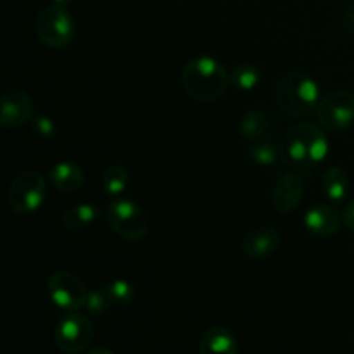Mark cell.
I'll use <instances>...</instances> for the list:
<instances>
[{"label":"cell","mask_w":354,"mask_h":354,"mask_svg":"<svg viewBox=\"0 0 354 354\" xmlns=\"http://www.w3.org/2000/svg\"><path fill=\"white\" fill-rule=\"evenodd\" d=\"M282 161L306 171L328 156L327 135L313 123H299L290 128L280 144Z\"/></svg>","instance_id":"cell-1"},{"label":"cell","mask_w":354,"mask_h":354,"mask_svg":"<svg viewBox=\"0 0 354 354\" xmlns=\"http://www.w3.org/2000/svg\"><path fill=\"white\" fill-rule=\"evenodd\" d=\"M182 83L192 99L199 102H214L227 92L230 75L216 59L201 55L183 66Z\"/></svg>","instance_id":"cell-2"},{"label":"cell","mask_w":354,"mask_h":354,"mask_svg":"<svg viewBox=\"0 0 354 354\" xmlns=\"http://www.w3.org/2000/svg\"><path fill=\"white\" fill-rule=\"evenodd\" d=\"M275 99L286 114L292 118H306L317 111L320 102V86L311 76L292 71L277 83Z\"/></svg>","instance_id":"cell-3"},{"label":"cell","mask_w":354,"mask_h":354,"mask_svg":"<svg viewBox=\"0 0 354 354\" xmlns=\"http://www.w3.org/2000/svg\"><path fill=\"white\" fill-rule=\"evenodd\" d=\"M35 31L41 44L50 48H62L75 38V21L64 6H48L38 12Z\"/></svg>","instance_id":"cell-4"},{"label":"cell","mask_w":354,"mask_h":354,"mask_svg":"<svg viewBox=\"0 0 354 354\" xmlns=\"http://www.w3.org/2000/svg\"><path fill=\"white\" fill-rule=\"evenodd\" d=\"M47 197V182L38 171H24L10 182L7 201L14 213L30 214L40 209Z\"/></svg>","instance_id":"cell-5"},{"label":"cell","mask_w":354,"mask_h":354,"mask_svg":"<svg viewBox=\"0 0 354 354\" xmlns=\"http://www.w3.org/2000/svg\"><path fill=\"white\" fill-rule=\"evenodd\" d=\"M107 221L124 241H140L149 230V218L140 204L131 199H116L107 207Z\"/></svg>","instance_id":"cell-6"},{"label":"cell","mask_w":354,"mask_h":354,"mask_svg":"<svg viewBox=\"0 0 354 354\" xmlns=\"http://www.w3.org/2000/svg\"><path fill=\"white\" fill-rule=\"evenodd\" d=\"M95 337L92 322L83 315L68 311L54 330V342L62 353L76 354L88 349Z\"/></svg>","instance_id":"cell-7"},{"label":"cell","mask_w":354,"mask_h":354,"mask_svg":"<svg viewBox=\"0 0 354 354\" xmlns=\"http://www.w3.org/2000/svg\"><path fill=\"white\" fill-rule=\"evenodd\" d=\"M47 292L52 303L62 311H78L80 308H85L86 290L85 283L71 272H55L47 280Z\"/></svg>","instance_id":"cell-8"},{"label":"cell","mask_w":354,"mask_h":354,"mask_svg":"<svg viewBox=\"0 0 354 354\" xmlns=\"http://www.w3.org/2000/svg\"><path fill=\"white\" fill-rule=\"evenodd\" d=\"M317 118L327 130H344L354 121V95L346 90L328 92L318 102Z\"/></svg>","instance_id":"cell-9"},{"label":"cell","mask_w":354,"mask_h":354,"mask_svg":"<svg viewBox=\"0 0 354 354\" xmlns=\"http://www.w3.org/2000/svg\"><path fill=\"white\" fill-rule=\"evenodd\" d=\"M35 104L23 90H10L0 100V124L3 128H21L33 120Z\"/></svg>","instance_id":"cell-10"},{"label":"cell","mask_w":354,"mask_h":354,"mask_svg":"<svg viewBox=\"0 0 354 354\" xmlns=\"http://www.w3.org/2000/svg\"><path fill=\"white\" fill-rule=\"evenodd\" d=\"M304 196L303 178L296 173H283L273 189L272 204L273 209L280 214H287L296 209Z\"/></svg>","instance_id":"cell-11"},{"label":"cell","mask_w":354,"mask_h":354,"mask_svg":"<svg viewBox=\"0 0 354 354\" xmlns=\"http://www.w3.org/2000/svg\"><path fill=\"white\" fill-rule=\"evenodd\" d=\"M303 223L310 234L318 235V237H328L339 230L341 216L335 207L328 206V204H317L306 211Z\"/></svg>","instance_id":"cell-12"},{"label":"cell","mask_w":354,"mask_h":354,"mask_svg":"<svg viewBox=\"0 0 354 354\" xmlns=\"http://www.w3.org/2000/svg\"><path fill=\"white\" fill-rule=\"evenodd\" d=\"M280 244V234L273 227H258L252 228L245 234L242 249L244 254L251 259H263L277 251Z\"/></svg>","instance_id":"cell-13"},{"label":"cell","mask_w":354,"mask_h":354,"mask_svg":"<svg viewBox=\"0 0 354 354\" xmlns=\"http://www.w3.org/2000/svg\"><path fill=\"white\" fill-rule=\"evenodd\" d=\"M199 351L203 354H235L239 351V344L228 328L211 327L201 339Z\"/></svg>","instance_id":"cell-14"},{"label":"cell","mask_w":354,"mask_h":354,"mask_svg":"<svg viewBox=\"0 0 354 354\" xmlns=\"http://www.w3.org/2000/svg\"><path fill=\"white\" fill-rule=\"evenodd\" d=\"M50 182L61 192H76L85 182V173L75 162L62 161L50 169Z\"/></svg>","instance_id":"cell-15"},{"label":"cell","mask_w":354,"mask_h":354,"mask_svg":"<svg viewBox=\"0 0 354 354\" xmlns=\"http://www.w3.org/2000/svg\"><path fill=\"white\" fill-rule=\"evenodd\" d=\"M99 214L100 207L95 206V204H78V206H73L68 211H64V214L61 218V223L66 230L78 232L86 228L88 225H92L99 218Z\"/></svg>","instance_id":"cell-16"},{"label":"cell","mask_w":354,"mask_h":354,"mask_svg":"<svg viewBox=\"0 0 354 354\" xmlns=\"http://www.w3.org/2000/svg\"><path fill=\"white\" fill-rule=\"evenodd\" d=\"M322 189H324L325 197L334 203H341L348 196L349 178L342 168H328L322 176Z\"/></svg>","instance_id":"cell-17"},{"label":"cell","mask_w":354,"mask_h":354,"mask_svg":"<svg viewBox=\"0 0 354 354\" xmlns=\"http://www.w3.org/2000/svg\"><path fill=\"white\" fill-rule=\"evenodd\" d=\"M259 80H261V71H259L258 66L249 64V62H242V64L235 66L234 71L230 73V83L241 92L254 90L258 86Z\"/></svg>","instance_id":"cell-18"},{"label":"cell","mask_w":354,"mask_h":354,"mask_svg":"<svg viewBox=\"0 0 354 354\" xmlns=\"http://www.w3.org/2000/svg\"><path fill=\"white\" fill-rule=\"evenodd\" d=\"M268 120L259 111H248L241 120V133L248 140H259L266 133Z\"/></svg>","instance_id":"cell-19"},{"label":"cell","mask_w":354,"mask_h":354,"mask_svg":"<svg viewBox=\"0 0 354 354\" xmlns=\"http://www.w3.org/2000/svg\"><path fill=\"white\" fill-rule=\"evenodd\" d=\"M128 185V173L123 166L113 165L104 171L102 187L106 196H120Z\"/></svg>","instance_id":"cell-20"},{"label":"cell","mask_w":354,"mask_h":354,"mask_svg":"<svg viewBox=\"0 0 354 354\" xmlns=\"http://www.w3.org/2000/svg\"><path fill=\"white\" fill-rule=\"evenodd\" d=\"M249 156L259 166H273L282 159V151L272 142H259L249 149Z\"/></svg>","instance_id":"cell-21"},{"label":"cell","mask_w":354,"mask_h":354,"mask_svg":"<svg viewBox=\"0 0 354 354\" xmlns=\"http://www.w3.org/2000/svg\"><path fill=\"white\" fill-rule=\"evenodd\" d=\"M104 289L109 294V297L113 299L114 304H128L131 303V299L135 297L133 286H131L128 280L123 279H116L104 283Z\"/></svg>","instance_id":"cell-22"},{"label":"cell","mask_w":354,"mask_h":354,"mask_svg":"<svg viewBox=\"0 0 354 354\" xmlns=\"http://www.w3.org/2000/svg\"><path fill=\"white\" fill-rule=\"evenodd\" d=\"M113 303V299L109 297V294L106 292V289H93L88 290V296H86L85 308L88 313L95 315V317H102L104 313H107Z\"/></svg>","instance_id":"cell-23"},{"label":"cell","mask_w":354,"mask_h":354,"mask_svg":"<svg viewBox=\"0 0 354 354\" xmlns=\"http://www.w3.org/2000/svg\"><path fill=\"white\" fill-rule=\"evenodd\" d=\"M35 133L40 135L41 138H50L55 133V123L48 116H37L31 120Z\"/></svg>","instance_id":"cell-24"},{"label":"cell","mask_w":354,"mask_h":354,"mask_svg":"<svg viewBox=\"0 0 354 354\" xmlns=\"http://www.w3.org/2000/svg\"><path fill=\"white\" fill-rule=\"evenodd\" d=\"M342 221H344V225L349 230L354 232V201H351V203L346 206L344 213H342Z\"/></svg>","instance_id":"cell-25"},{"label":"cell","mask_w":354,"mask_h":354,"mask_svg":"<svg viewBox=\"0 0 354 354\" xmlns=\"http://www.w3.org/2000/svg\"><path fill=\"white\" fill-rule=\"evenodd\" d=\"M88 354H113V349L93 348V349H88Z\"/></svg>","instance_id":"cell-26"},{"label":"cell","mask_w":354,"mask_h":354,"mask_svg":"<svg viewBox=\"0 0 354 354\" xmlns=\"http://www.w3.org/2000/svg\"><path fill=\"white\" fill-rule=\"evenodd\" d=\"M73 0H54V3H57V6H68V3H71Z\"/></svg>","instance_id":"cell-27"}]
</instances>
